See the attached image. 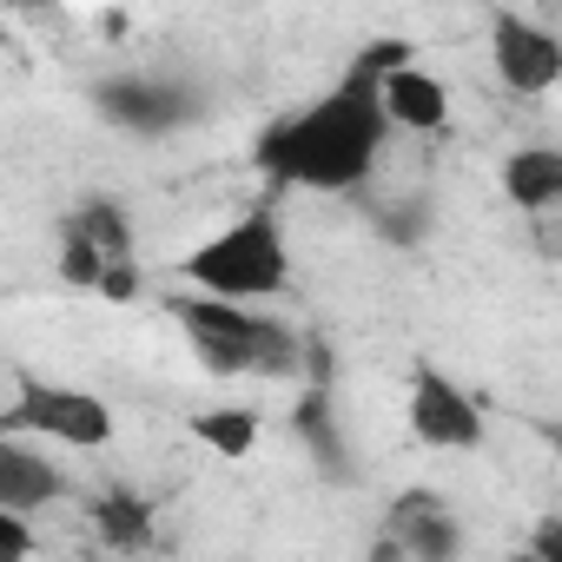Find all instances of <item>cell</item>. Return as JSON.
<instances>
[{
  "label": "cell",
  "instance_id": "cell-15",
  "mask_svg": "<svg viewBox=\"0 0 562 562\" xmlns=\"http://www.w3.org/2000/svg\"><path fill=\"white\" fill-rule=\"evenodd\" d=\"M299 437L312 443V457L325 463V476H351V463H345V443H338V417H331V391L325 384H312L305 397H299Z\"/></svg>",
  "mask_w": 562,
  "mask_h": 562
},
{
  "label": "cell",
  "instance_id": "cell-21",
  "mask_svg": "<svg viewBox=\"0 0 562 562\" xmlns=\"http://www.w3.org/2000/svg\"><path fill=\"white\" fill-rule=\"evenodd\" d=\"M549 443H555V457H562V424H555V430H549Z\"/></svg>",
  "mask_w": 562,
  "mask_h": 562
},
{
  "label": "cell",
  "instance_id": "cell-20",
  "mask_svg": "<svg viewBox=\"0 0 562 562\" xmlns=\"http://www.w3.org/2000/svg\"><path fill=\"white\" fill-rule=\"evenodd\" d=\"M509 562H536V549H516V555H509Z\"/></svg>",
  "mask_w": 562,
  "mask_h": 562
},
{
  "label": "cell",
  "instance_id": "cell-3",
  "mask_svg": "<svg viewBox=\"0 0 562 562\" xmlns=\"http://www.w3.org/2000/svg\"><path fill=\"white\" fill-rule=\"evenodd\" d=\"M192 345V358L212 371V378H292L299 358H305V338L285 331L278 318H258L245 305H225V299H172L166 305Z\"/></svg>",
  "mask_w": 562,
  "mask_h": 562
},
{
  "label": "cell",
  "instance_id": "cell-7",
  "mask_svg": "<svg viewBox=\"0 0 562 562\" xmlns=\"http://www.w3.org/2000/svg\"><path fill=\"white\" fill-rule=\"evenodd\" d=\"M100 113L113 120V126H126V133H172L179 120H192V93L186 87H172V80H159V74H126V80H106L100 93Z\"/></svg>",
  "mask_w": 562,
  "mask_h": 562
},
{
  "label": "cell",
  "instance_id": "cell-10",
  "mask_svg": "<svg viewBox=\"0 0 562 562\" xmlns=\"http://www.w3.org/2000/svg\"><path fill=\"white\" fill-rule=\"evenodd\" d=\"M74 483L54 457L27 450V437H0V509H14V516H34L47 503H60Z\"/></svg>",
  "mask_w": 562,
  "mask_h": 562
},
{
  "label": "cell",
  "instance_id": "cell-6",
  "mask_svg": "<svg viewBox=\"0 0 562 562\" xmlns=\"http://www.w3.org/2000/svg\"><path fill=\"white\" fill-rule=\"evenodd\" d=\"M411 437L424 450H476L483 443V411L470 404V391L450 371L417 364L411 371Z\"/></svg>",
  "mask_w": 562,
  "mask_h": 562
},
{
  "label": "cell",
  "instance_id": "cell-16",
  "mask_svg": "<svg viewBox=\"0 0 562 562\" xmlns=\"http://www.w3.org/2000/svg\"><path fill=\"white\" fill-rule=\"evenodd\" d=\"M60 278H67L74 292H100V285H106V258H100L93 238H87L80 225H67V218H60Z\"/></svg>",
  "mask_w": 562,
  "mask_h": 562
},
{
  "label": "cell",
  "instance_id": "cell-18",
  "mask_svg": "<svg viewBox=\"0 0 562 562\" xmlns=\"http://www.w3.org/2000/svg\"><path fill=\"white\" fill-rule=\"evenodd\" d=\"M529 549H536V562H562V522H555V516H549V522H536Z\"/></svg>",
  "mask_w": 562,
  "mask_h": 562
},
{
  "label": "cell",
  "instance_id": "cell-9",
  "mask_svg": "<svg viewBox=\"0 0 562 562\" xmlns=\"http://www.w3.org/2000/svg\"><path fill=\"white\" fill-rule=\"evenodd\" d=\"M67 225H80V232L93 238V251L106 258V285H100V299L133 305V299H139V265H133V225H126V205H120V199H80V205L67 212Z\"/></svg>",
  "mask_w": 562,
  "mask_h": 562
},
{
  "label": "cell",
  "instance_id": "cell-13",
  "mask_svg": "<svg viewBox=\"0 0 562 562\" xmlns=\"http://www.w3.org/2000/svg\"><path fill=\"white\" fill-rule=\"evenodd\" d=\"M153 529H159V516H153V503H146L139 490L113 483L106 496H93V536H100L106 549H120V555H139V549L153 542Z\"/></svg>",
  "mask_w": 562,
  "mask_h": 562
},
{
  "label": "cell",
  "instance_id": "cell-17",
  "mask_svg": "<svg viewBox=\"0 0 562 562\" xmlns=\"http://www.w3.org/2000/svg\"><path fill=\"white\" fill-rule=\"evenodd\" d=\"M27 555H34V522L0 509V562H27Z\"/></svg>",
  "mask_w": 562,
  "mask_h": 562
},
{
  "label": "cell",
  "instance_id": "cell-8",
  "mask_svg": "<svg viewBox=\"0 0 562 562\" xmlns=\"http://www.w3.org/2000/svg\"><path fill=\"white\" fill-rule=\"evenodd\" d=\"M384 536H397L411 562H457L463 555V529L437 490H404L384 516Z\"/></svg>",
  "mask_w": 562,
  "mask_h": 562
},
{
  "label": "cell",
  "instance_id": "cell-12",
  "mask_svg": "<svg viewBox=\"0 0 562 562\" xmlns=\"http://www.w3.org/2000/svg\"><path fill=\"white\" fill-rule=\"evenodd\" d=\"M503 199L516 212H549L562 205V146H516L503 159Z\"/></svg>",
  "mask_w": 562,
  "mask_h": 562
},
{
  "label": "cell",
  "instance_id": "cell-4",
  "mask_svg": "<svg viewBox=\"0 0 562 562\" xmlns=\"http://www.w3.org/2000/svg\"><path fill=\"white\" fill-rule=\"evenodd\" d=\"M113 404L74 384H47L34 371H14V397L0 404V437H47L67 450H106L113 443Z\"/></svg>",
  "mask_w": 562,
  "mask_h": 562
},
{
  "label": "cell",
  "instance_id": "cell-19",
  "mask_svg": "<svg viewBox=\"0 0 562 562\" xmlns=\"http://www.w3.org/2000/svg\"><path fill=\"white\" fill-rule=\"evenodd\" d=\"M364 562H411V555H404V542H397V536H384V529H378V542H371V555H364Z\"/></svg>",
  "mask_w": 562,
  "mask_h": 562
},
{
  "label": "cell",
  "instance_id": "cell-1",
  "mask_svg": "<svg viewBox=\"0 0 562 562\" xmlns=\"http://www.w3.org/2000/svg\"><path fill=\"white\" fill-rule=\"evenodd\" d=\"M411 47L404 41H371L358 47V60L345 67V80L331 93H318L312 106L271 120L258 133V166L285 186H305V192H351L371 179L378 153H384V74L404 67Z\"/></svg>",
  "mask_w": 562,
  "mask_h": 562
},
{
  "label": "cell",
  "instance_id": "cell-2",
  "mask_svg": "<svg viewBox=\"0 0 562 562\" xmlns=\"http://www.w3.org/2000/svg\"><path fill=\"white\" fill-rule=\"evenodd\" d=\"M186 285L199 299H225V305H251V299H278L292 285V245L271 205L238 212L225 232H212L205 245L186 251Z\"/></svg>",
  "mask_w": 562,
  "mask_h": 562
},
{
  "label": "cell",
  "instance_id": "cell-5",
  "mask_svg": "<svg viewBox=\"0 0 562 562\" xmlns=\"http://www.w3.org/2000/svg\"><path fill=\"white\" fill-rule=\"evenodd\" d=\"M490 67L516 100H536L549 87H562V34L529 21V14H496L490 21Z\"/></svg>",
  "mask_w": 562,
  "mask_h": 562
},
{
  "label": "cell",
  "instance_id": "cell-22",
  "mask_svg": "<svg viewBox=\"0 0 562 562\" xmlns=\"http://www.w3.org/2000/svg\"><path fill=\"white\" fill-rule=\"evenodd\" d=\"M555 34H562V27H555Z\"/></svg>",
  "mask_w": 562,
  "mask_h": 562
},
{
  "label": "cell",
  "instance_id": "cell-14",
  "mask_svg": "<svg viewBox=\"0 0 562 562\" xmlns=\"http://www.w3.org/2000/svg\"><path fill=\"white\" fill-rule=\"evenodd\" d=\"M192 430H199V443H205L212 457H225V463H245V457L258 450V417H251L245 404L199 411V417H192Z\"/></svg>",
  "mask_w": 562,
  "mask_h": 562
},
{
  "label": "cell",
  "instance_id": "cell-11",
  "mask_svg": "<svg viewBox=\"0 0 562 562\" xmlns=\"http://www.w3.org/2000/svg\"><path fill=\"white\" fill-rule=\"evenodd\" d=\"M384 120L404 133H437V126H450V87L437 74H424L417 60H404L384 74Z\"/></svg>",
  "mask_w": 562,
  "mask_h": 562
}]
</instances>
